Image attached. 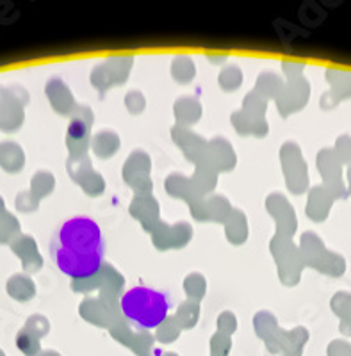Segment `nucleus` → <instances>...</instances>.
<instances>
[{"label": "nucleus", "mask_w": 351, "mask_h": 356, "mask_svg": "<svg viewBox=\"0 0 351 356\" xmlns=\"http://www.w3.org/2000/svg\"><path fill=\"white\" fill-rule=\"evenodd\" d=\"M170 308V296L162 291L145 287V285L129 289L121 298V310L127 319L145 330L157 328L168 317Z\"/></svg>", "instance_id": "nucleus-2"}, {"label": "nucleus", "mask_w": 351, "mask_h": 356, "mask_svg": "<svg viewBox=\"0 0 351 356\" xmlns=\"http://www.w3.org/2000/svg\"><path fill=\"white\" fill-rule=\"evenodd\" d=\"M50 253L57 269L70 278L97 275L105 253L98 222L89 216L66 219L54 234Z\"/></svg>", "instance_id": "nucleus-1"}]
</instances>
